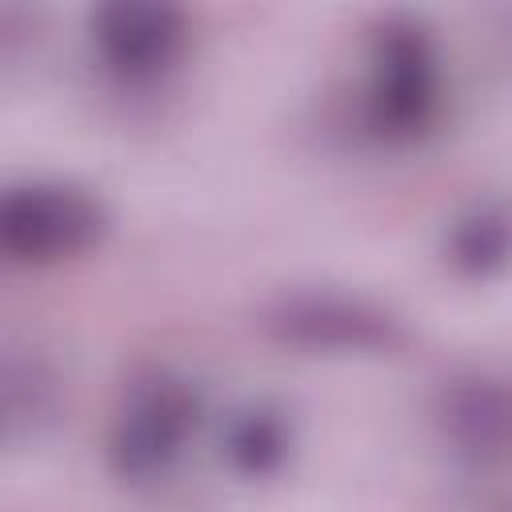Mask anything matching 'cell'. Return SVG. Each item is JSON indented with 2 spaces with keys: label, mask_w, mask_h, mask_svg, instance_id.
<instances>
[{
  "label": "cell",
  "mask_w": 512,
  "mask_h": 512,
  "mask_svg": "<svg viewBox=\"0 0 512 512\" xmlns=\"http://www.w3.org/2000/svg\"><path fill=\"white\" fill-rule=\"evenodd\" d=\"M444 72L432 32L416 16H384L368 44L364 116L380 140H416L436 124Z\"/></svg>",
  "instance_id": "6da1fadb"
},
{
  "label": "cell",
  "mask_w": 512,
  "mask_h": 512,
  "mask_svg": "<svg viewBox=\"0 0 512 512\" xmlns=\"http://www.w3.org/2000/svg\"><path fill=\"white\" fill-rule=\"evenodd\" d=\"M108 236V208L68 180H24L0 196V252L12 264L52 268L80 260Z\"/></svg>",
  "instance_id": "7a4b0ae2"
},
{
  "label": "cell",
  "mask_w": 512,
  "mask_h": 512,
  "mask_svg": "<svg viewBox=\"0 0 512 512\" xmlns=\"http://www.w3.org/2000/svg\"><path fill=\"white\" fill-rule=\"evenodd\" d=\"M200 412L204 404L192 380L164 368L140 376L112 420V436H108L112 472L124 484H152L168 476L184 456L200 424Z\"/></svg>",
  "instance_id": "3957f363"
},
{
  "label": "cell",
  "mask_w": 512,
  "mask_h": 512,
  "mask_svg": "<svg viewBox=\"0 0 512 512\" xmlns=\"http://www.w3.org/2000/svg\"><path fill=\"white\" fill-rule=\"evenodd\" d=\"M264 332L312 356H388L404 344V324L396 312L368 296L348 292H288L264 312Z\"/></svg>",
  "instance_id": "277c9868"
},
{
  "label": "cell",
  "mask_w": 512,
  "mask_h": 512,
  "mask_svg": "<svg viewBox=\"0 0 512 512\" xmlns=\"http://www.w3.org/2000/svg\"><path fill=\"white\" fill-rule=\"evenodd\" d=\"M100 68L124 88L160 84L188 44V16L164 0H108L88 20Z\"/></svg>",
  "instance_id": "5b68a950"
},
{
  "label": "cell",
  "mask_w": 512,
  "mask_h": 512,
  "mask_svg": "<svg viewBox=\"0 0 512 512\" xmlns=\"http://www.w3.org/2000/svg\"><path fill=\"white\" fill-rule=\"evenodd\" d=\"M436 424L448 448L472 464L512 456V384L496 376H456L436 396Z\"/></svg>",
  "instance_id": "8992f818"
},
{
  "label": "cell",
  "mask_w": 512,
  "mask_h": 512,
  "mask_svg": "<svg viewBox=\"0 0 512 512\" xmlns=\"http://www.w3.org/2000/svg\"><path fill=\"white\" fill-rule=\"evenodd\" d=\"M60 380L32 348H8L0 364V432L8 444H32L56 424Z\"/></svg>",
  "instance_id": "52a82bcc"
},
{
  "label": "cell",
  "mask_w": 512,
  "mask_h": 512,
  "mask_svg": "<svg viewBox=\"0 0 512 512\" xmlns=\"http://www.w3.org/2000/svg\"><path fill=\"white\" fill-rule=\"evenodd\" d=\"M444 260L464 280H492L512 268V204L508 200H480L464 208L448 236Z\"/></svg>",
  "instance_id": "ba28073f"
},
{
  "label": "cell",
  "mask_w": 512,
  "mask_h": 512,
  "mask_svg": "<svg viewBox=\"0 0 512 512\" xmlns=\"http://www.w3.org/2000/svg\"><path fill=\"white\" fill-rule=\"evenodd\" d=\"M288 452H292V424L276 404L252 400L224 420L220 456L228 460L232 472H240L248 480L276 476L284 468Z\"/></svg>",
  "instance_id": "9c48e42d"
}]
</instances>
